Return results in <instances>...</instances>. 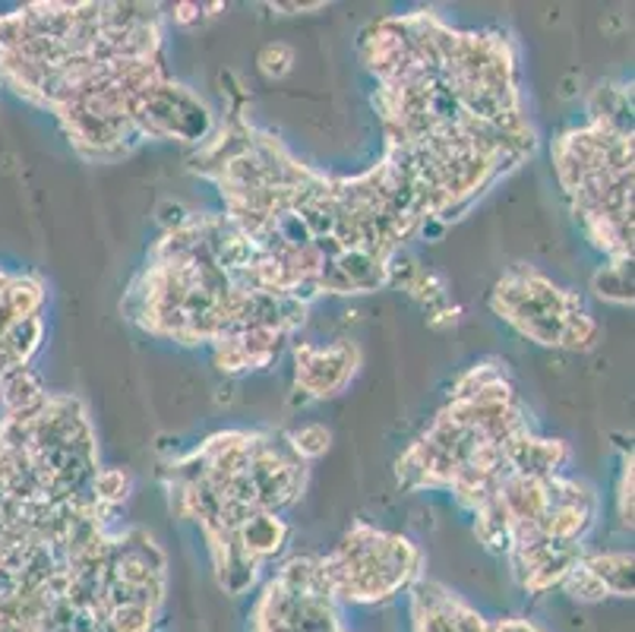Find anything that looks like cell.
<instances>
[{
	"instance_id": "2e32d148",
	"label": "cell",
	"mask_w": 635,
	"mask_h": 632,
	"mask_svg": "<svg viewBox=\"0 0 635 632\" xmlns=\"http://www.w3.org/2000/svg\"><path fill=\"white\" fill-rule=\"evenodd\" d=\"M620 522L633 528V456L623 458V478H620Z\"/></svg>"
},
{
	"instance_id": "277c9868",
	"label": "cell",
	"mask_w": 635,
	"mask_h": 632,
	"mask_svg": "<svg viewBox=\"0 0 635 632\" xmlns=\"http://www.w3.org/2000/svg\"><path fill=\"white\" fill-rule=\"evenodd\" d=\"M563 439L531 431L525 402L503 361L487 358L456 380L434 424L398 456L395 475L405 490H449L471 516L516 475H563Z\"/></svg>"
},
{
	"instance_id": "ba28073f",
	"label": "cell",
	"mask_w": 635,
	"mask_h": 632,
	"mask_svg": "<svg viewBox=\"0 0 635 632\" xmlns=\"http://www.w3.org/2000/svg\"><path fill=\"white\" fill-rule=\"evenodd\" d=\"M253 632H345L320 557H294L263 586L253 608Z\"/></svg>"
},
{
	"instance_id": "52a82bcc",
	"label": "cell",
	"mask_w": 635,
	"mask_h": 632,
	"mask_svg": "<svg viewBox=\"0 0 635 632\" xmlns=\"http://www.w3.org/2000/svg\"><path fill=\"white\" fill-rule=\"evenodd\" d=\"M420 550L402 535L354 522L339 547L320 557V569L335 601L379 604L420 579Z\"/></svg>"
},
{
	"instance_id": "9c48e42d",
	"label": "cell",
	"mask_w": 635,
	"mask_h": 632,
	"mask_svg": "<svg viewBox=\"0 0 635 632\" xmlns=\"http://www.w3.org/2000/svg\"><path fill=\"white\" fill-rule=\"evenodd\" d=\"M44 284L35 276L0 269V380L29 367L42 345Z\"/></svg>"
},
{
	"instance_id": "30bf717a",
	"label": "cell",
	"mask_w": 635,
	"mask_h": 632,
	"mask_svg": "<svg viewBox=\"0 0 635 632\" xmlns=\"http://www.w3.org/2000/svg\"><path fill=\"white\" fill-rule=\"evenodd\" d=\"M412 613L415 632H544L528 620L487 623L475 608H468L437 582H427L424 576L412 586Z\"/></svg>"
},
{
	"instance_id": "8992f818",
	"label": "cell",
	"mask_w": 635,
	"mask_h": 632,
	"mask_svg": "<svg viewBox=\"0 0 635 632\" xmlns=\"http://www.w3.org/2000/svg\"><path fill=\"white\" fill-rule=\"evenodd\" d=\"M490 307L522 339L544 349L589 351L601 339V327L592 320L582 298L525 262L512 266L493 284Z\"/></svg>"
},
{
	"instance_id": "7a4b0ae2",
	"label": "cell",
	"mask_w": 635,
	"mask_h": 632,
	"mask_svg": "<svg viewBox=\"0 0 635 632\" xmlns=\"http://www.w3.org/2000/svg\"><path fill=\"white\" fill-rule=\"evenodd\" d=\"M155 3H29L0 17V83L51 111L86 162L143 143L202 146L216 114L171 80Z\"/></svg>"
},
{
	"instance_id": "5bb4252c",
	"label": "cell",
	"mask_w": 635,
	"mask_h": 632,
	"mask_svg": "<svg viewBox=\"0 0 635 632\" xmlns=\"http://www.w3.org/2000/svg\"><path fill=\"white\" fill-rule=\"evenodd\" d=\"M288 443H291V449L298 453V458L313 462V458L326 456L329 443H332V434H329L323 424H308V427H301V431L288 434Z\"/></svg>"
},
{
	"instance_id": "9a60e30c",
	"label": "cell",
	"mask_w": 635,
	"mask_h": 632,
	"mask_svg": "<svg viewBox=\"0 0 635 632\" xmlns=\"http://www.w3.org/2000/svg\"><path fill=\"white\" fill-rule=\"evenodd\" d=\"M257 64H260V73H263V76L282 80L285 73H291V66H294V48L285 42L266 44L263 51H260V58H257Z\"/></svg>"
},
{
	"instance_id": "5b68a950",
	"label": "cell",
	"mask_w": 635,
	"mask_h": 632,
	"mask_svg": "<svg viewBox=\"0 0 635 632\" xmlns=\"http://www.w3.org/2000/svg\"><path fill=\"white\" fill-rule=\"evenodd\" d=\"M589 114L585 127L553 139V172L594 247L633 260V92L597 86Z\"/></svg>"
},
{
	"instance_id": "8fae6325",
	"label": "cell",
	"mask_w": 635,
	"mask_h": 632,
	"mask_svg": "<svg viewBox=\"0 0 635 632\" xmlns=\"http://www.w3.org/2000/svg\"><path fill=\"white\" fill-rule=\"evenodd\" d=\"M294 390L304 402H320L339 395L361 367V351L351 342L332 345H294Z\"/></svg>"
},
{
	"instance_id": "e0dca14e",
	"label": "cell",
	"mask_w": 635,
	"mask_h": 632,
	"mask_svg": "<svg viewBox=\"0 0 635 632\" xmlns=\"http://www.w3.org/2000/svg\"><path fill=\"white\" fill-rule=\"evenodd\" d=\"M206 10H212V3H177L171 17L180 25H194V22H202L206 17H216V13H206Z\"/></svg>"
},
{
	"instance_id": "7c38bea8",
	"label": "cell",
	"mask_w": 635,
	"mask_h": 632,
	"mask_svg": "<svg viewBox=\"0 0 635 632\" xmlns=\"http://www.w3.org/2000/svg\"><path fill=\"white\" fill-rule=\"evenodd\" d=\"M563 589L575 601H604V598H633V553H582V560L563 579Z\"/></svg>"
},
{
	"instance_id": "4fadbf2b",
	"label": "cell",
	"mask_w": 635,
	"mask_h": 632,
	"mask_svg": "<svg viewBox=\"0 0 635 632\" xmlns=\"http://www.w3.org/2000/svg\"><path fill=\"white\" fill-rule=\"evenodd\" d=\"M592 288L611 304H633V260H607L594 272Z\"/></svg>"
},
{
	"instance_id": "6da1fadb",
	"label": "cell",
	"mask_w": 635,
	"mask_h": 632,
	"mask_svg": "<svg viewBox=\"0 0 635 632\" xmlns=\"http://www.w3.org/2000/svg\"><path fill=\"white\" fill-rule=\"evenodd\" d=\"M361 54L376 80L386 155L437 225L459 218L534 153L516 48L503 32L452 29L434 10H417L371 22Z\"/></svg>"
},
{
	"instance_id": "3957f363",
	"label": "cell",
	"mask_w": 635,
	"mask_h": 632,
	"mask_svg": "<svg viewBox=\"0 0 635 632\" xmlns=\"http://www.w3.org/2000/svg\"><path fill=\"white\" fill-rule=\"evenodd\" d=\"M162 480L171 512L202 528L221 589L243 594L285 547L282 512L301 500L308 462L282 434L221 431L168 462Z\"/></svg>"
}]
</instances>
